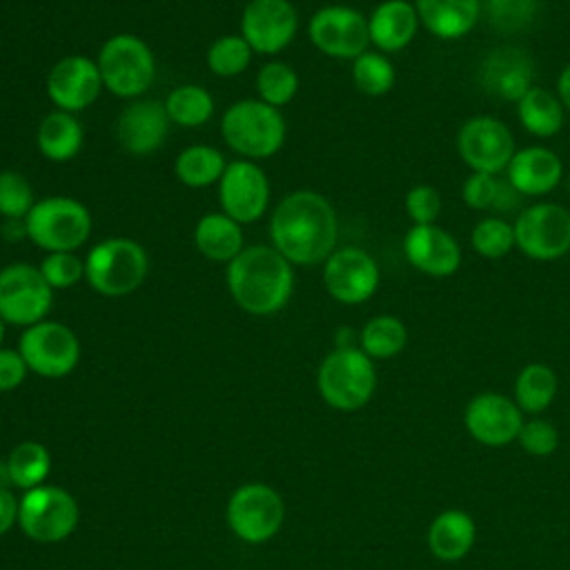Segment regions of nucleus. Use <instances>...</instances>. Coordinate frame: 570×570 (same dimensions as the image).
<instances>
[{
  "label": "nucleus",
  "mask_w": 570,
  "mask_h": 570,
  "mask_svg": "<svg viewBox=\"0 0 570 570\" xmlns=\"http://www.w3.org/2000/svg\"><path fill=\"white\" fill-rule=\"evenodd\" d=\"M225 167H227V160L223 151L214 145H203V142L180 149L174 160L176 178L191 189L218 185Z\"/></svg>",
  "instance_id": "obj_30"
},
{
  "label": "nucleus",
  "mask_w": 570,
  "mask_h": 570,
  "mask_svg": "<svg viewBox=\"0 0 570 570\" xmlns=\"http://www.w3.org/2000/svg\"><path fill=\"white\" fill-rule=\"evenodd\" d=\"M85 131L76 114L53 109L42 116L36 129L38 151L51 163H67L82 149Z\"/></svg>",
  "instance_id": "obj_28"
},
{
  "label": "nucleus",
  "mask_w": 570,
  "mask_h": 570,
  "mask_svg": "<svg viewBox=\"0 0 570 570\" xmlns=\"http://www.w3.org/2000/svg\"><path fill=\"white\" fill-rule=\"evenodd\" d=\"M163 105L174 125L189 127V129L209 122L216 111L214 96L205 87L194 85V82L174 87L167 94V98L163 100Z\"/></svg>",
  "instance_id": "obj_32"
},
{
  "label": "nucleus",
  "mask_w": 570,
  "mask_h": 570,
  "mask_svg": "<svg viewBox=\"0 0 570 570\" xmlns=\"http://www.w3.org/2000/svg\"><path fill=\"white\" fill-rule=\"evenodd\" d=\"M483 13L497 33L528 31L539 13V0H483Z\"/></svg>",
  "instance_id": "obj_39"
},
{
  "label": "nucleus",
  "mask_w": 570,
  "mask_h": 570,
  "mask_svg": "<svg viewBox=\"0 0 570 570\" xmlns=\"http://www.w3.org/2000/svg\"><path fill=\"white\" fill-rule=\"evenodd\" d=\"M476 541V523L470 512L459 508L441 510L428 525L425 543L434 559L454 563L468 557Z\"/></svg>",
  "instance_id": "obj_26"
},
{
  "label": "nucleus",
  "mask_w": 570,
  "mask_h": 570,
  "mask_svg": "<svg viewBox=\"0 0 570 570\" xmlns=\"http://www.w3.org/2000/svg\"><path fill=\"white\" fill-rule=\"evenodd\" d=\"M456 151L472 171L499 174L505 171L517 145L510 127L503 120L479 114L459 127Z\"/></svg>",
  "instance_id": "obj_13"
},
{
  "label": "nucleus",
  "mask_w": 570,
  "mask_h": 570,
  "mask_svg": "<svg viewBox=\"0 0 570 570\" xmlns=\"http://www.w3.org/2000/svg\"><path fill=\"white\" fill-rule=\"evenodd\" d=\"M323 287L343 305L370 301L381 283V269L374 256L361 247H338L323 263Z\"/></svg>",
  "instance_id": "obj_16"
},
{
  "label": "nucleus",
  "mask_w": 570,
  "mask_h": 570,
  "mask_svg": "<svg viewBox=\"0 0 570 570\" xmlns=\"http://www.w3.org/2000/svg\"><path fill=\"white\" fill-rule=\"evenodd\" d=\"M269 240L292 265H323L338 240V218L332 203L312 189L287 194L272 212Z\"/></svg>",
  "instance_id": "obj_1"
},
{
  "label": "nucleus",
  "mask_w": 570,
  "mask_h": 570,
  "mask_svg": "<svg viewBox=\"0 0 570 570\" xmlns=\"http://www.w3.org/2000/svg\"><path fill=\"white\" fill-rule=\"evenodd\" d=\"M256 91L258 100L281 109L294 100L298 91V73L283 60H269L256 73Z\"/></svg>",
  "instance_id": "obj_38"
},
{
  "label": "nucleus",
  "mask_w": 570,
  "mask_h": 570,
  "mask_svg": "<svg viewBox=\"0 0 570 570\" xmlns=\"http://www.w3.org/2000/svg\"><path fill=\"white\" fill-rule=\"evenodd\" d=\"M421 27L439 40H459L481 20L483 0H412Z\"/></svg>",
  "instance_id": "obj_25"
},
{
  "label": "nucleus",
  "mask_w": 570,
  "mask_h": 570,
  "mask_svg": "<svg viewBox=\"0 0 570 570\" xmlns=\"http://www.w3.org/2000/svg\"><path fill=\"white\" fill-rule=\"evenodd\" d=\"M443 200L436 187L432 185H414L405 194V214L412 218L414 225H432L441 216Z\"/></svg>",
  "instance_id": "obj_44"
},
{
  "label": "nucleus",
  "mask_w": 570,
  "mask_h": 570,
  "mask_svg": "<svg viewBox=\"0 0 570 570\" xmlns=\"http://www.w3.org/2000/svg\"><path fill=\"white\" fill-rule=\"evenodd\" d=\"M53 289L38 267L9 263L0 269V318L9 325L29 327L47 318Z\"/></svg>",
  "instance_id": "obj_11"
},
{
  "label": "nucleus",
  "mask_w": 570,
  "mask_h": 570,
  "mask_svg": "<svg viewBox=\"0 0 570 570\" xmlns=\"http://www.w3.org/2000/svg\"><path fill=\"white\" fill-rule=\"evenodd\" d=\"M283 519V499L265 483H245L229 497L227 523L245 543L269 541L281 530Z\"/></svg>",
  "instance_id": "obj_12"
},
{
  "label": "nucleus",
  "mask_w": 570,
  "mask_h": 570,
  "mask_svg": "<svg viewBox=\"0 0 570 570\" xmlns=\"http://www.w3.org/2000/svg\"><path fill=\"white\" fill-rule=\"evenodd\" d=\"M517 443L530 456H550L559 448V432L550 421L534 416L523 421Z\"/></svg>",
  "instance_id": "obj_43"
},
{
  "label": "nucleus",
  "mask_w": 570,
  "mask_h": 570,
  "mask_svg": "<svg viewBox=\"0 0 570 570\" xmlns=\"http://www.w3.org/2000/svg\"><path fill=\"white\" fill-rule=\"evenodd\" d=\"M316 385L323 401L338 412L370 403L376 390L374 361L361 347H334L318 365Z\"/></svg>",
  "instance_id": "obj_5"
},
{
  "label": "nucleus",
  "mask_w": 570,
  "mask_h": 570,
  "mask_svg": "<svg viewBox=\"0 0 570 570\" xmlns=\"http://www.w3.org/2000/svg\"><path fill=\"white\" fill-rule=\"evenodd\" d=\"M38 269L51 289H69L85 278V258L76 252H49Z\"/></svg>",
  "instance_id": "obj_42"
},
{
  "label": "nucleus",
  "mask_w": 570,
  "mask_h": 570,
  "mask_svg": "<svg viewBox=\"0 0 570 570\" xmlns=\"http://www.w3.org/2000/svg\"><path fill=\"white\" fill-rule=\"evenodd\" d=\"M102 87L125 100L142 98L156 80V58L151 47L134 33L107 38L98 51Z\"/></svg>",
  "instance_id": "obj_7"
},
{
  "label": "nucleus",
  "mask_w": 570,
  "mask_h": 570,
  "mask_svg": "<svg viewBox=\"0 0 570 570\" xmlns=\"http://www.w3.org/2000/svg\"><path fill=\"white\" fill-rule=\"evenodd\" d=\"M557 96H559L561 105L566 107V111H570V62L561 69V73L557 78Z\"/></svg>",
  "instance_id": "obj_47"
},
{
  "label": "nucleus",
  "mask_w": 570,
  "mask_h": 570,
  "mask_svg": "<svg viewBox=\"0 0 570 570\" xmlns=\"http://www.w3.org/2000/svg\"><path fill=\"white\" fill-rule=\"evenodd\" d=\"M27 372L29 367L18 350H0V392L16 390L24 381Z\"/></svg>",
  "instance_id": "obj_45"
},
{
  "label": "nucleus",
  "mask_w": 570,
  "mask_h": 570,
  "mask_svg": "<svg viewBox=\"0 0 570 570\" xmlns=\"http://www.w3.org/2000/svg\"><path fill=\"white\" fill-rule=\"evenodd\" d=\"M196 249L212 263H229L245 249L243 225L223 212H209L194 227Z\"/></svg>",
  "instance_id": "obj_27"
},
{
  "label": "nucleus",
  "mask_w": 570,
  "mask_h": 570,
  "mask_svg": "<svg viewBox=\"0 0 570 570\" xmlns=\"http://www.w3.org/2000/svg\"><path fill=\"white\" fill-rule=\"evenodd\" d=\"M45 89L56 109L78 114L91 107L105 87L98 62L89 56L71 53L53 62L47 73Z\"/></svg>",
  "instance_id": "obj_18"
},
{
  "label": "nucleus",
  "mask_w": 570,
  "mask_h": 570,
  "mask_svg": "<svg viewBox=\"0 0 570 570\" xmlns=\"http://www.w3.org/2000/svg\"><path fill=\"white\" fill-rule=\"evenodd\" d=\"M461 196L470 209H481V212H488V209L505 212L519 200V194L508 180H501L497 174H485V171H472L463 180Z\"/></svg>",
  "instance_id": "obj_34"
},
{
  "label": "nucleus",
  "mask_w": 570,
  "mask_h": 570,
  "mask_svg": "<svg viewBox=\"0 0 570 570\" xmlns=\"http://www.w3.org/2000/svg\"><path fill=\"white\" fill-rule=\"evenodd\" d=\"M80 519L76 499L58 485H38L24 490L18 501V523L22 532L40 543L67 539Z\"/></svg>",
  "instance_id": "obj_8"
},
{
  "label": "nucleus",
  "mask_w": 570,
  "mask_h": 570,
  "mask_svg": "<svg viewBox=\"0 0 570 570\" xmlns=\"http://www.w3.org/2000/svg\"><path fill=\"white\" fill-rule=\"evenodd\" d=\"M4 330H7V323L0 318V350H2V341H4Z\"/></svg>",
  "instance_id": "obj_49"
},
{
  "label": "nucleus",
  "mask_w": 570,
  "mask_h": 570,
  "mask_svg": "<svg viewBox=\"0 0 570 570\" xmlns=\"http://www.w3.org/2000/svg\"><path fill=\"white\" fill-rule=\"evenodd\" d=\"M532 78L534 60L519 47H494L479 65L481 89L505 102H519V98L534 87Z\"/></svg>",
  "instance_id": "obj_21"
},
{
  "label": "nucleus",
  "mask_w": 570,
  "mask_h": 570,
  "mask_svg": "<svg viewBox=\"0 0 570 570\" xmlns=\"http://www.w3.org/2000/svg\"><path fill=\"white\" fill-rule=\"evenodd\" d=\"M29 372L45 379H60L76 370L80 361V341L71 327L58 321H40L24 327L18 341Z\"/></svg>",
  "instance_id": "obj_10"
},
{
  "label": "nucleus",
  "mask_w": 570,
  "mask_h": 570,
  "mask_svg": "<svg viewBox=\"0 0 570 570\" xmlns=\"http://www.w3.org/2000/svg\"><path fill=\"white\" fill-rule=\"evenodd\" d=\"M419 27L421 20L410 0H383L367 18L370 45L381 53H396L414 40Z\"/></svg>",
  "instance_id": "obj_24"
},
{
  "label": "nucleus",
  "mask_w": 570,
  "mask_h": 570,
  "mask_svg": "<svg viewBox=\"0 0 570 570\" xmlns=\"http://www.w3.org/2000/svg\"><path fill=\"white\" fill-rule=\"evenodd\" d=\"M234 303L252 316L281 312L294 294V265L272 245L245 247L225 272Z\"/></svg>",
  "instance_id": "obj_2"
},
{
  "label": "nucleus",
  "mask_w": 570,
  "mask_h": 570,
  "mask_svg": "<svg viewBox=\"0 0 570 570\" xmlns=\"http://www.w3.org/2000/svg\"><path fill=\"white\" fill-rule=\"evenodd\" d=\"M470 243L472 249L483 258H503L514 247V227L499 216H485L472 227Z\"/></svg>",
  "instance_id": "obj_40"
},
{
  "label": "nucleus",
  "mask_w": 570,
  "mask_h": 570,
  "mask_svg": "<svg viewBox=\"0 0 570 570\" xmlns=\"http://www.w3.org/2000/svg\"><path fill=\"white\" fill-rule=\"evenodd\" d=\"M27 238L49 252H76L91 236V212L71 196H47L33 203L24 216Z\"/></svg>",
  "instance_id": "obj_6"
},
{
  "label": "nucleus",
  "mask_w": 570,
  "mask_h": 570,
  "mask_svg": "<svg viewBox=\"0 0 570 570\" xmlns=\"http://www.w3.org/2000/svg\"><path fill=\"white\" fill-rule=\"evenodd\" d=\"M407 345V327L392 314L372 316L358 332V347L372 361H385L401 354Z\"/></svg>",
  "instance_id": "obj_33"
},
{
  "label": "nucleus",
  "mask_w": 570,
  "mask_h": 570,
  "mask_svg": "<svg viewBox=\"0 0 570 570\" xmlns=\"http://www.w3.org/2000/svg\"><path fill=\"white\" fill-rule=\"evenodd\" d=\"M307 36L321 53L338 60H354L370 47L367 18L345 4L316 9L307 22Z\"/></svg>",
  "instance_id": "obj_15"
},
{
  "label": "nucleus",
  "mask_w": 570,
  "mask_h": 570,
  "mask_svg": "<svg viewBox=\"0 0 570 570\" xmlns=\"http://www.w3.org/2000/svg\"><path fill=\"white\" fill-rule=\"evenodd\" d=\"M149 272L147 249L127 236L98 240L85 256V281L107 298H118L136 292Z\"/></svg>",
  "instance_id": "obj_4"
},
{
  "label": "nucleus",
  "mask_w": 570,
  "mask_h": 570,
  "mask_svg": "<svg viewBox=\"0 0 570 570\" xmlns=\"http://www.w3.org/2000/svg\"><path fill=\"white\" fill-rule=\"evenodd\" d=\"M566 187H568V191H570V176L566 178Z\"/></svg>",
  "instance_id": "obj_50"
},
{
  "label": "nucleus",
  "mask_w": 570,
  "mask_h": 570,
  "mask_svg": "<svg viewBox=\"0 0 570 570\" xmlns=\"http://www.w3.org/2000/svg\"><path fill=\"white\" fill-rule=\"evenodd\" d=\"M394 80L396 69L387 53L367 49L352 60V82L361 94L370 98L385 96L394 87Z\"/></svg>",
  "instance_id": "obj_36"
},
{
  "label": "nucleus",
  "mask_w": 570,
  "mask_h": 570,
  "mask_svg": "<svg viewBox=\"0 0 570 570\" xmlns=\"http://www.w3.org/2000/svg\"><path fill=\"white\" fill-rule=\"evenodd\" d=\"M559 390L557 374L546 363H528L519 370L514 379V403L523 414H541L546 412Z\"/></svg>",
  "instance_id": "obj_31"
},
{
  "label": "nucleus",
  "mask_w": 570,
  "mask_h": 570,
  "mask_svg": "<svg viewBox=\"0 0 570 570\" xmlns=\"http://www.w3.org/2000/svg\"><path fill=\"white\" fill-rule=\"evenodd\" d=\"M2 236L11 243H18L20 238H27V227L24 220H4L2 223Z\"/></svg>",
  "instance_id": "obj_48"
},
{
  "label": "nucleus",
  "mask_w": 570,
  "mask_h": 570,
  "mask_svg": "<svg viewBox=\"0 0 570 570\" xmlns=\"http://www.w3.org/2000/svg\"><path fill=\"white\" fill-rule=\"evenodd\" d=\"M514 247L532 261H557L570 252V209L557 203H534L519 212Z\"/></svg>",
  "instance_id": "obj_9"
},
{
  "label": "nucleus",
  "mask_w": 570,
  "mask_h": 570,
  "mask_svg": "<svg viewBox=\"0 0 570 570\" xmlns=\"http://www.w3.org/2000/svg\"><path fill=\"white\" fill-rule=\"evenodd\" d=\"M298 31V13L289 0H249L240 13V36L261 56L287 49Z\"/></svg>",
  "instance_id": "obj_17"
},
{
  "label": "nucleus",
  "mask_w": 570,
  "mask_h": 570,
  "mask_svg": "<svg viewBox=\"0 0 570 570\" xmlns=\"http://www.w3.org/2000/svg\"><path fill=\"white\" fill-rule=\"evenodd\" d=\"M505 174L519 196H546L563 180V163L550 147L530 145L514 151Z\"/></svg>",
  "instance_id": "obj_23"
},
{
  "label": "nucleus",
  "mask_w": 570,
  "mask_h": 570,
  "mask_svg": "<svg viewBox=\"0 0 570 570\" xmlns=\"http://www.w3.org/2000/svg\"><path fill=\"white\" fill-rule=\"evenodd\" d=\"M220 134L232 151L256 163L281 151L287 136V122L281 109L258 98H245L225 109Z\"/></svg>",
  "instance_id": "obj_3"
},
{
  "label": "nucleus",
  "mask_w": 570,
  "mask_h": 570,
  "mask_svg": "<svg viewBox=\"0 0 570 570\" xmlns=\"http://www.w3.org/2000/svg\"><path fill=\"white\" fill-rule=\"evenodd\" d=\"M16 521H18V501H16V497L7 488H0V537Z\"/></svg>",
  "instance_id": "obj_46"
},
{
  "label": "nucleus",
  "mask_w": 570,
  "mask_h": 570,
  "mask_svg": "<svg viewBox=\"0 0 570 570\" xmlns=\"http://www.w3.org/2000/svg\"><path fill=\"white\" fill-rule=\"evenodd\" d=\"M49 470H51V456H49L47 448L38 441L18 443L11 450L9 461H7L9 479L22 490H31V488L42 485Z\"/></svg>",
  "instance_id": "obj_35"
},
{
  "label": "nucleus",
  "mask_w": 570,
  "mask_h": 570,
  "mask_svg": "<svg viewBox=\"0 0 570 570\" xmlns=\"http://www.w3.org/2000/svg\"><path fill=\"white\" fill-rule=\"evenodd\" d=\"M252 58L254 49L240 33H227L216 38L205 53L207 69L218 78L240 76L249 67Z\"/></svg>",
  "instance_id": "obj_37"
},
{
  "label": "nucleus",
  "mask_w": 570,
  "mask_h": 570,
  "mask_svg": "<svg viewBox=\"0 0 570 570\" xmlns=\"http://www.w3.org/2000/svg\"><path fill=\"white\" fill-rule=\"evenodd\" d=\"M33 189L27 176L16 169L0 171V216L4 220H24L33 207Z\"/></svg>",
  "instance_id": "obj_41"
},
{
  "label": "nucleus",
  "mask_w": 570,
  "mask_h": 570,
  "mask_svg": "<svg viewBox=\"0 0 570 570\" xmlns=\"http://www.w3.org/2000/svg\"><path fill=\"white\" fill-rule=\"evenodd\" d=\"M403 254L407 263L425 276L445 278L461 267L459 240L439 225H412L403 236Z\"/></svg>",
  "instance_id": "obj_22"
},
{
  "label": "nucleus",
  "mask_w": 570,
  "mask_h": 570,
  "mask_svg": "<svg viewBox=\"0 0 570 570\" xmlns=\"http://www.w3.org/2000/svg\"><path fill=\"white\" fill-rule=\"evenodd\" d=\"M463 425L476 443L485 448H505L517 441L523 425V412L514 399L505 394L481 392L468 401Z\"/></svg>",
  "instance_id": "obj_19"
},
{
  "label": "nucleus",
  "mask_w": 570,
  "mask_h": 570,
  "mask_svg": "<svg viewBox=\"0 0 570 570\" xmlns=\"http://www.w3.org/2000/svg\"><path fill=\"white\" fill-rule=\"evenodd\" d=\"M216 187L220 212L240 225L256 223L269 207V178L254 160L236 158L227 163Z\"/></svg>",
  "instance_id": "obj_14"
},
{
  "label": "nucleus",
  "mask_w": 570,
  "mask_h": 570,
  "mask_svg": "<svg viewBox=\"0 0 570 570\" xmlns=\"http://www.w3.org/2000/svg\"><path fill=\"white\" fill-rule=\"evenodd\" d=\"M169 125L171 120L163 102L136 98L129 100L116 120V140L131 156H149L165 145Z\"/></svg>",
  "instance_id": "obj_20"
},
{
  "label": "nucleus",
  "mask_w": 570,
  "mask_h": 570,
  "mask_svg": "<svg viewBox=\"0 0 570 570\" xmlns=\"http://www.w3.org/2000/svg\"><path fill=\"white\" fill-rule=\"evenodd\" d=\"M521 127L537 138H552L561 131L566 107L559 96L546 87H530L517 102Z\"/></svg>",
  "instance_id": "obj_29"
}]
</instances>
